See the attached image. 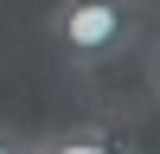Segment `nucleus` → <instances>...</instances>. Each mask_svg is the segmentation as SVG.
<instances>
[{
  "mask_svg": "<svg viewBox=\"0 0 160 154\" xmlns=\"http://www.w3.org/2000/svg\"><path fill=\"white\" fill-rule=\"evenodd\" d=\"M26 148H32V135H19V128L0 122V154H26Z\"/></svg>",
  "mask_w": 160,
  "mask_h": 154,
  "instance_id": "nucleus-4",
  "label": "nucleus"
},
{
  "mask_svg": "<svg viewBox=\"0 0 160 154\" xmlns=\"http://www.w3.org/2000/svg\"><path fill=\"white\" fill-rule=\"evenodd\" d=\"M135 58H141V84H148V103L160 109V19L148 26V38H141V51H135Z\"/></svg>",
  "mask_w": 160,
  "mask_h": 154,
  "instance_id": "nucleus-3",
  "label": "nucleus"
},
{
  "mask_svg": "<svg viewBox=\"0 0 160 154\" xmlns=\"http://www.w3.org/2000/svg\"><path fill=\"white\" fill-rule=\"evenodd\" d=\"M38 148L45 154H135L109 122H64L51 135H38Z\"/></svg>",
  "mask_w": 160,
  "mask_h": 154,
  "instance_id": "nucleus-2",
  "label": "nucleus"
},
{
  "mask_svg": "<svg viewBox=\"0 0 160 154\" xmlns=\"http://www.w3.org/2000/svg\"><path fill=\"white\" fill-rule=\"evenodd\" d=\"M26 154H45V148H38V141H32V148H26Z\"/></svg>",
  "mask_w": 160,
  "mask_h": 154,
  "instance_id": "nucleus-5",
  "label": "nucleus"
},
{
  "mask_svg": "<svg viewBox=\"0 0 160 154\" xmlns=\"http://www.w3.org/2000/svg\"><path fill=\"white\" fill-rule=\"evenodd\" d=\"M154 0H51L45 38L71 71H115L141 51Z\"/></svg>",
  "mask_w": 160,
  "mask_h": 154,
  "instance_id": "nucleus-1",
  "label": "nucleus"
}]
</instances>
